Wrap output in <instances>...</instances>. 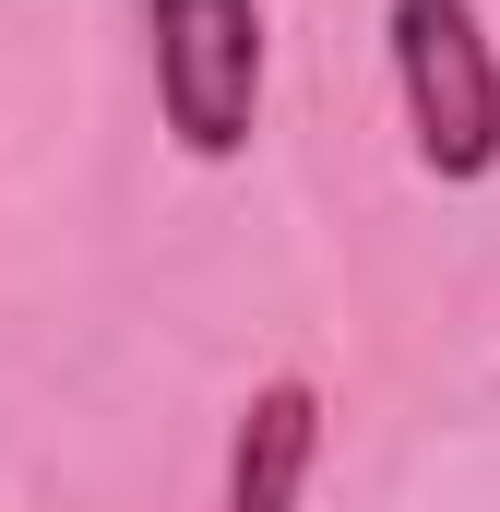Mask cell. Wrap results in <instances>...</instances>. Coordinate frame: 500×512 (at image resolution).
Returning <instances> with one entry per match:
<instances>
[{
	"mask_svg": "<svg viewBox=\"0 0 500 512\" xmlns=\"http://www.w3.org/2000/svg\"><path fill=\"white\" fill-rule=\"evenodd\" d=\"M393 84L429 179H489L500 167V48L477 0H393Z\"/></svg>",
	"mask_w": 500,
	"mask_h": 512,
	"instance_id": "6da1fadb",
	"label": "cell"
},
{
	"mask_svg": "<svg viewBox=\"0 0 500 512\" xmlns=\"http://www.w3.org/2000/svg\"><path fill=\"white\" fill-rule=\"evenodd\" d=\"M143 36H155V108L179 155L227 167L262 120V0H143Z\"/></svg>",
	"mask_w": 500,
	"mask_h": 512,
	"instance_id": "7a4b0ae2",
	"label": "cell"
},
{
	"mask_svg": "<svg viewBox=\"0 0 500 512\" xmlns=\"http://www.w3.org/2000/svg\"><path fill=\"white\" fill-rule=\"evenodd\" d=\"M310 465H322V393L310 382H262L239 405V429H227V501L215 512H298Z\"/></svg>",
	"mask_w": 500,
	"mask_h": 512,
	"instance_id": "3957f363",
	"label": "cell"
}]
</instances>
